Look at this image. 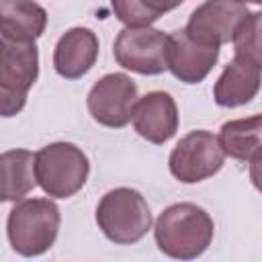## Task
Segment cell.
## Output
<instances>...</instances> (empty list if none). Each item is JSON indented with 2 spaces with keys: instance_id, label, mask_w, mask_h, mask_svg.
<instances>
[{
  "instance_id": "16",
  "label": "cell",
  "mask_w": 262,
  "mask_h": 262,
  "mask_svg": "<svg viewBox=\"0 0 262 262\" xmlns=\"http://www.w3.org/2000/svg\"><path fill=\"white\" fill-rule=\"evenodd\" d=\"M2 168V201H20L37 184L35 154L29 149H8L0 158Z\"/></svg>"
},
{
  "instance_id": "1",
  "label": "cell",
  "mask_w": 262,
  "mask_h": 262,
  "mask_svg": "<svg viewBox=\"0 0 262 262\" xmlns=\"http://www.w3.org/2000/svg\"><path fill=\"white\" fill-rule=\"evenodd\" d=\"M213 219L194 203H176L160 213L154 227L158 248L178 260L199 258L213 242Z\"/></svg>"
},
{
  "instance_id": "4",
  "label": "cell",
  "mask_w": 262,
  "mask_h": 262,
  "mask_svg": "<svg viewBox=\"0 0 262 262\" xmlns=\"http://www.w3.org/2000/svg\"><path fill=\"white\" fill-rule=\"evenodd\" d=\"M100 231L115 244L129 246L139 242L151 229V211L141 192L133 188L108 190L96 207Z\"/></svg>"
},
{
  "instance_id": "18",
  "label": "cell",
  "mask_w": 262,
  "mask_h": 262,
  "mask_svg": "<svg viewBox=\"0 0 262 262\" xmlns=\"http://www.w3.org/2000/svg\"><path fill=\"white\" fill-rule=\"evenodd\" d=\"M111 6L115 16L127 27H149L156 20L139 0H111Z\"/></svg>"
},
{
  "instance_id": "13",
  "label": "cell",
  "mask_w": 262,
  "mask_h": 262,
  "mask_svg": "<svg viewBox=\"0 0 262 262\" xmlns=\"http://www.w3.org/2000/svg\"><path fill=\"white\" fill-rule=\"evenodd\" d=\"M98 57V37L86 27L66 31L53 51V68L66 80H78L90 72Z\"/></svg>"
},
{
  "instance_id": "6",
  "label": "cell",
  "mask_w": 262,
  "mask_h": 262,
  "mask_svg": "<svg viewBox=\"0 0 262 262\" xmlns=\"http://www.w3.org/2000/svg\"><path fill=\"white\" fill-rule=\"evenodd\" d=\"M225 162V151L219 137L211 131L196 129L186 133L170 151L168 166L176 180L194 184L215 176Z\"/></svg>"
},
{
  "instance_id": "17",
  "label": "cell",
  "mask_w": 262,
  "mask_h": 262,
  "mask_svg": "<svg viewBox=\"0 0 262 262\" xmlns=\"http://www.w3.org/2000/svg\"><path fill=\"white\" fill-rule=\"evenodd\" d=\"M233 47L237 55L256 61L262 68V10L250 12L233 35Z\"/></svg>"
},
{
  "instance_id": "19",
  "label": "cell",
  "mask_w": 262,
  "mask_h": 262,
  "mask_svg": "<svg viewBox=\"0 0 262 262\" xmlns=\"http://www.w3.org/2000/svg\"><path fill=\"white\" fill-rule=\"evenodd\" d=\"M141 4H143V8L158 20L164 12H170V10H174L176 6H180L184 0H139Z\"/></svg>"
},
{
  "instance_id": "12",
  "label": "cell",
  "mask_w": 262,
  "mask_h": 262,
  "mask_svg": "<svg viewBox=\"0 0 262 262\" xmlns=\"http://www.w3.org/2000/svg\"><path fill=\"white\" fill-rule=\"evenodd\" d=\"M260 86H262V68L256 61L235 53V57L225 66V70L217 78L213 96L219 106L233 108L248 104L258 94Z\"/></svg>"
},
{
  "instance_id": "20",
  "label": "cell",
  "mask_w": 262,
  "mask_h": 262,
  "mask_svg": "<svg viewBox=\"0 0 262 262\" xmlns=\"http://www.w3.org/2000/svg\"><path fill=\"white\" fill-rule=\"evenodd\" d=\"M250 180L258 192H262V156L250 162Z\"/></svg>"
},
{
  "instance_id": "7",
  "label": "cell",
  "mask_w": 262,
  "mask_h": 262,
  "mask_svg": "<svg viewBox=\"0 0 262 262\" xmlns=\"http://www.w3.org/2000/svg\"><path fill=\"white\" fill-rule=\"evenodd\" d=\"M113 55L125 70L158 76L168 70V35L151 27H127L117 35Z\"/></svg>"
},
{
  "instance_id": "11",
  "label": "cell",
  "mask_w": 262,
  "mask_h": 262,
  "mask_svg": "<svg viewBox=\"0 0 262 262\" xmlns=\"http://www.w3.org/2000/svg\"><path fill=\"white\" fill-rule=\"evenodd\" d=\"M133 127L137 135L156 145L172 139L178 131V108L174 98L162 90L141 96L133 111Z\"/></svg>"
},
{
  "instance_id": "10",
  "label": "cell",
  "mask_w": 262,
  "mask_h": 262,
  "mask_svg": "<svg viewBox=\"0 0 262 262\" xmlns=\"http://www.w3.org/2000/svg\"><path fill=\"white\" fill-rule=\"evenodd\" d=\"M217 45L199 43L186 29H176L168 35V70L184 84L203 82L217 63Z\"/></svg>"
},
{
  "instance_id": "15",
  "label": "cell",
  "mask_w": 262,
  "mask_h": 262,
  "mask_svg": "<svg viewBox=\"0 0 262 262\" xmlns=\"http://www.w3.org/2000/svg\"><path fill=\"white\" fill-rule=\"evenodd\" d=\"M219 143L225 156L239 162H252L262 156V115L223 123L219 129Z\"/></svg>"
},
{
  "instance_id": "3",
  "label": "cell",
  "mask_w": 262,
  "mask_h": 262,
  "mask_svg": "<svg viewBox=\"0 0 262 262\" xmlns=\"http://www.w3.org/2000/svg\"><path fill=\"white\" fill-rule=\"evenodd\" d=\"M37 184L53 199H70L88 180L90 162L86 154L68 141H55L35 154Z\"/></svg>"
},
{
  "instance_id": "5",
  "label": "cell",
  "mask_w": 262,
  "mask_h": 262,
  "mask_svg": "<svg viewBox=\"0 0 262 262\" xmlns=\"http://www.w3.org/2000/svg\"><path fill=\"white\" fill-rule=\"evenodd\" d=\"M0 111L2 117H12L23 111L29 88L39 76V51L35 41L0 43Z\"/></svg>"
},
{
  "instance_id": "2",
  "label": "cell",
  "mask_w": 262,
  "mask_h": 262,
  "mask_svg": "<svg viewBox=\"0 0 262 262\" xmlns=\"http://www.w3.org/2000/svg\"><path fill=\"white\" fill-rule=\"evenodd\" d=\"M59 231V209L49 199H27L12 207L6 221V233L12 250L20 256H39L47 252Z\"/></svg>"
},
{
  "instance_id": "14",
  "label": "cell",
  "mask_w": 262,
  "mask_h": 262,
  "mask_svg": "<svg viewBox=\"0 0 262 262\" xmlns=\"http://www.w3.org/2000/svg\"><path fill=\"white\" fill-rule=\"evenodd\" d=\"M47 27V12L35 0H2L0 33L8 41H35Z\"/></svg>"
},
{
  "instance_id": "9",
  "label": "cell",
  "mask_w": 262,
  "mask_h": 262,
  "mask_svg": "<svg viewBox=\"0 0 262 262\" xmlns=\"http://www.w3.org/2000/svg\"><path fill=\"white\" fill-rule=\"evenodd\" d=\"M250 14L244 2L237 0H207L196 6L186 23V33L205 45H217L233 41L239 23Z\"/></svg>"
},
{
  "instance_id": "21",
  "label": "cell",
  "mask_w": 262,
  "mask_h": 262,
  "mask_svg": "<svg viewBox=\"0 0 262 262\" xmlns=\"http://www.w3.org/2000/svg\"><path fill=\"white\" fill-rule=\"evenodd\" d=\"M237 2H244V4H248V2H254V4H262V0H237Z\"/></svg>"
},
{
  "instance_id": "8",
  "label": "cell",
  "mask_w": 262,
  "mask_h": 262,
  "mask_svg": "<svg viewBox=\"0 0 262 262\" xmlns=\"http://www.w3.org/2000/svg\"><path fill=\"white\" fill-rule=\"evenodd\" d=\"M88 113L104 127L121 129L133 119L137 86L127 74H106L88 92Z\"/></svg>"
}]
</instances>
